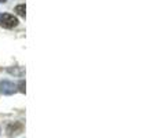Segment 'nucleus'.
Wrapping results in <instances>:
<instances>
[{"mask_svg":"<svg viewBox=\"0 0 157 138\" xmlns=\"http://www.w3.org/2000/svg\"><path fill=\"white\" fill-rule=\"evenodd\" d=\"M4 2H7V0H0V3H4Z\"/></svg>","mask_w":157,"mask_h":138,"instance_id":"obj_6","label":"nucleus"},{"mask_svg":"<svg viewBox=\"0 0 157 138\" xmlns=\"http://www.w3.org/2000/svg\"><path fill=\"white\" fill-rule=\"evenodd\" d=\"M17 89H18L21 93H25V80H21V81H19L18 86H17Z\"/></svg>","mask_w":157,"mask_h":138,"instance_id":"obj_5","label":"nucleus"},{"mask_svg":"<svg viewBox=\"0 0 157 138\" xmlns=\"http://www.w3.org/2000/svg\"><path fill=\"white\" fill-rule=\"evenodd\" d=\"M22 131H24V123H21V122H13L6 128V133H7V136L10 138L19 136Z\"/></svg>","mask_w":157,"mask_h":138,"instance_id":"obj_2","label":"nucleus"},{"mask_svg":"<svg viewBox=\"0 0 157 138\" xmlns=\"http://www.w3.org/2000/svg\"><path fill=\"white\" fill-rule=\"evenodd\" d=\"M0 90L4 95H11L17 91V84L13 83V81H8V80H3L0 83Z\"/></svg>","mask_w":157,"mask_h":138,"instance_id":"obj_3","label":"nucleus"},{"mask_svg":"<svg viewBox=\"0 0 157 138\" xmlns=\"http://www.w3.org/2000/svg\"><path fill=\"white\" fill-rule=\"evenodd\" d=\"M25 10H26L25 4H18V6L15 7L17 14H18V15H21V17H25Z\"/></svg>","mask_w":157,"mask_h":138,"instance_id":"obj_4","label":"nucleus"},{"mask_svg":"<svg viewBox=\"0 0 157 138\" xmlns=\"http://www.w3.org/2000/svg\"><path fill=\"white\" fill-rule=\"evenodd\" d=\"M18 25V19L17 17L11 15V14H0V26L6 28V29H13Z\"/></svg>","mask_w":157,"mask_h":138,"instance_id":"obj_1","label":"nucleus"}]
</instances>
